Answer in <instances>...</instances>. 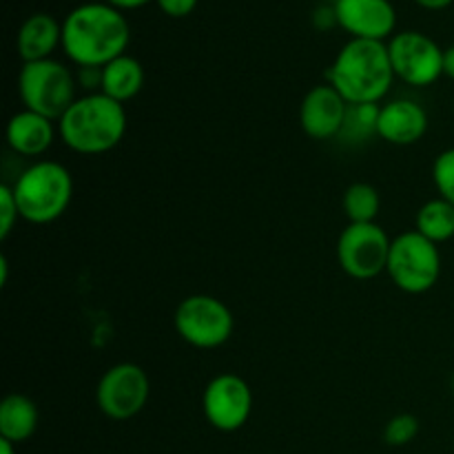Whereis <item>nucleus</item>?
Returning <instances> with one entry per match:
<instances>
[{
    "label": "nucleus",
    "instance_id": "obj_1",
    "mask_svg": "<svg viewBox=\"0 0 454 454\" xmlns=\"http://www.w3.org/2000/svg\"><path fill=\"white\" fill-rule=\"evenodd\" d=\"M131 40L124 12L109 3H84L62 20V51L74 65L105 67L124 56Z\"/></svg>",
    "mask_w": 454,
    "mask_h": 454
},
{
    "label": "nucleus",
    "instance_id": "obj_2",
    "mask_svg": "<svg viewBox=\"0 0 454 454\" xmlns=\"http://www.w3.org/2000/svg\"><path fill=\"white\" fill-rule=\"evenodd\" d=\"M326 78L348 105H377L388 96L397 78L388 43L353 38L337 53Z\"/></svg>",
    "mask_w": 454,
    "mask_h": 454
},
{
    "label": "nucleus",
    "instance_id": "obj_3",
    "mask_svg": "<svg viewBox=\"0 0 454 454\" xmlns=\"http://www.w3.org/2000/svg\"><path fill=\"white\" fill-rule=\"evenodd\" d=\"M127 133L124 105L111 100L102 91L78 98L58 120V136L71 151L82 155H100L115 149Z\"/></svg>",
    "mask_w": 454,
    "mask_h": 454
},
{
    "label": "nucleus",
    "instance_id": "obj_4",
    "mask_svg": "<svg viewBox=\"0 0 454 454\" xmlns=\"http://www.w3.org/2000/svg\"><path fill=\"white\" fill-rule=\"evenodd\" d=\"M22 220L31 224H49L65 215L74 198V177L53 160H40L18 176L13 184Z\"/></svg>",
    "mask_w": 454,
    "mask_h": 454
},
{
    "label": "nucleus",
    "instance_id": "obj_5",
    "mask_svg": "<svg viewBox=\"0 0 454 454\" xmlns=\"http://www.w3.org/2000/svg\"><path fill=\"white\" fill-rule=\"evenodd\" d=\"M75 87H78V80L71 74V69L53 58L22 62V69L18 74V93L25 109L35 111L49 120H60L67 109L78 100Z\"/></svg>",
    "mask_w": 454,
    "mask_h": 454
},
{
    "label": "nucleus",
    "instance_id": "obj_6",
    "mask_svg": "<svg viewBox=\"0 0 454 454\" xmlns=\"http://www.w3.org/2000/svg\"><path fill=\"white\" fill-rule=\"evenodd\" d=\"M386 273L411 295H421L430 291L439 282L442 275V253L434 242L419 233V231H406L397 235L390 244V255Z\"/></svg>",
    "mask_w": 454,
    "mask_h": 454
},
{
    "label": "nucleus",
    "instance_id": "obj_7",
    "mask_svg": "<svg viewBox=\"0 0 454 454\" xmlns=\"http://www.w3.org/2000/svg\"><path fill=\"white\" fill-rule=\"evenodd\" d=\"M176 331L193 348L213 350L231 340L235 328L233 313L213 295H191L176 309Z\"/></svg>",
    "mask_w": 454,
    "mask_h": 454
},
{
    "label": "nucleus",
    "instance_id": "obj_8",
    "mask_svg": "<svg viewBox=\"0 0 454 454\" xmlns=\"http://www.w3.org/2000/svg\"><path fill=\"white\" fill-rule=\"evenodd\" d=\"M151 384L145 368L124 362L111 366L100 377L96 388V402L102 415L114 421H127L145 411Z\"/></svg>",
    "mask_w": 454,
    "mask_h": 454
},
{
    "label": "nucleus",
    "instance_id": "obj_9",
    "mask_svg": "<svg viewBox=\"0 0 454 454\" xmlns=\"http://www.w3.org/2000/svg\"><path fill=\"white\" fill-rule=\"evenodd\" d=\"M390 244L380 224H348L337 239V260L348 278L372 279L388 266Z\"/></svg>",
    "mask_w": 454,
    "mask_h": 454
},
{
    "label": "nucleus",
    "instance_id": "obj_10",
    "mask_svg": "<svg viewBox=\"0 0 454 454\" xmlns=\"http://www.w3.org/2000/svg\"><path fill=\"white\" fill-rule=\"evenodd\" d=\"M397 78L411 87H430L443 75V49L421 31H402L388 43Z\"/></svg>",
    "mask_w": 454,
    "mask_h": 454
},
{
    "label": "nucleus",
    "instance_id": "obj_11",
    "mask_svg": "<svg viewBox=\"0 0 454 454\" xmlns=\"http://www.w3.org/2000/svg\"><path fill=\"white\" fill-rule=\"evenodd\" d=\"M202 411L208 424L220 433L244 428L253 412V390L233 372L213 377L202 395Z\"/></svg>",
    "mask_w": 454,
    "mask_h": 454
},
{
    "label": "nucleus",
    "instance_id": "obj_12",
    "mask_svg": "<svg viewBox=\"0 0 454 454\" xmlns=\"http://www.w3.org/2000/svg\"><path fill=\"white\" fill-rule=\"evenodd\" d=\"M337 25L355 40H380L395 34L397 12L390 0H335Z\"/></svg>",
    "mask_w": 454,
    "mask_h": 454
},
{
    "label": "nucleus",
    "instance_id": "obj_13",
    "mask_svg": "<svg viewBox=\"0 0 454 454\" xmlns=\"http://www.w3.org/2000/svg\"><path fill=\"white\" fill-rule=\"evenodd\" d=\"M346 114L348 102L337 93V89L331 84H319L301 100L300 122L306 136L313 140H331L341 133Z\"/></svg>",
    "mask_w": 454,
    "mask_h": 454
},
{
    "label": "nucleus",
    "instance_id": "obj_14",
    "mask_svg": "<svg viewBox=\"0 0 454 454\" xmlns=\"http://www.w3.org/2000/svg\"><path fill=\"white\" fill-rule=\"evenodd\" d=\"M428 131V114L415 100H393L380 109L377 136L390 145L408 146Z\"/></svg>",
    "mask_w": 454,
    "mask_h": 454
},
{
    "label": "nucleus",
    "instance_id": "obj_15",
    "mask_svg": "<svg viewBox=\"0 0 454 454\" xmlns=\"http://www.w3.org/2000/svg\"><path fill=\"white\" fill-rule=\"evenodd\" d=\"M56 129L53 120L35 114V111H18L7 124V145L25 158H38L53 145Z\"/></svg>",
    "mask_w": 454,
    "mask_h": 454
},
{
    "label": "nucleus",
    "instance_id": "obj_16",
    "mask_svg": "<svg viewBox=\"0 0 454 454\" xmlns=\"http://www.w3.org/2000/svg\"><path fill=\"white\" fill-rule=\"evenodd\" d=\"M18 56L22 62L49 60L58 47H62V22L51 13H34L18 29Z\"/></svg>",
    "mask_w": 454,
    "mask_h": 454
},
{
    "label": "nucleus",
    "instance_id": "obj_17",
    "mask_svg": "<svg viewBox=\"0 0 454 454\" xmlns=\"http://www.w3.org/2000/svg\"><path fill=\"white\" fill-rule=\"evenodd\" d=\"M142 87H145V67L137 58L124 53L102 67L100 91L111 100L124 105V102L133 100L142 91Z\"/></svg>",
    "mask_w": 454,
    "mask_h": 454
},
{
    "label": "nucleus",
    "instance_id": "obj_18",
    "mask_svg": "<svg viewBox=\"0 0 454 454\" xmlns=\"http://www.w3.org/2000/svg\"><path fill=\"white\" fill-rule=\"evenodd\" d=\"M38 430V406L27 395L12 393L0 403V439L22 443Z\"/></svg>",
    "mask_w": 454,
    "mask_h": 454
},
{
    "label": "nucleus",
    "instance_id": "obj_19",
    "mask_svg": "<svg viewBox=\"0 0 454 454\" xmlns=\"http://www.w3.org/2000/svg\"><path fill=\"white\" fill-rule=\"evenodd\" d=\"M415 231H419L430 242L439 244L454 238V204L446 202L443 198L430 200L419 208L415 220Z\"/></svg>",
    "mask_w": 454,
    "mask_h": 454
},
{
    "label": "nucleus",
    "instance_id": "obj_20",
    "mask_svg": "<svg viewBox=\"0 0 454 454\" xmlns=\"http://www.w3.org/2000/svg\"><path fill=\"white\" fill-rule=\"evenodd\" d=\"M380 193L368 182H355L344 193V213L350 224H371L380 215Z\"/></svg>",
    "mask_w": 454,
    "mask_h": 454
},
{
    "label": "nucleus",
    "instance_id": "obj_21",
    "mask_svg": "<svg viewBox=\"0 0 454 454\" xmlns=\"http://www.w3.org/2000/svg\"><path fill=\"white\" fill-rule=\"evenodd\" d=\"M380 109L381 106L377 105H348L340 137L350 142H366L371 136H377Z\"/></svg>",
    "mask_w": 454,
    "mask_h": 454
},
{
    "label": "nucleus",
    "instance_id": "obj_22",
    "mask_svg": "<svg viewBox=\"0 0 454 454\" xmlns=\"http://www.w3.org/2000/svg\"><path fill=\"white\" fill-rule=\"evenodd\" d=\"M433 180L439 198L454 204V149H446L437 155L433 164Z\"/></svg>",
    "mask_w": 454,
    "mask_h": 454
},
{
    "label": "nucleus",
    "instance_id": "obj_23",
    "mask_svg": "<svg viewBox=\"0 0 454 454\" xmlns=\"http://www.w3.org/2000/svg\"><path fill=\"white\" fill-rule=\"evenodd\" d=\"M419 434V421L415 415H397L386 424L384 442L388 446H406Z\"/></svg>",
    "mask_w": 454,
    "mask_h": 454
},
{
    "label": "nucleus",
    "instance_id": "obj_24",
    "mask_svg": "<svg viewBox=\"0 0 454 454\" xmlns=\"http://www.w3.org/2000/svg\"><path fill=\"white\" fill-rule=\"evenodd\" d=\"M18 217H20V208L13 195V186L3 184L0 186V239H7L12 235Z\"/></svg>",
    "mask_w": 454,
    "mask_h": 454
},
{
    "label": "nucleus",
    "instance_id": "obj_25",
    "mask_svg": "<svg viewBox=\"0 0 454 454\" xmlns=\"http://www.w3.org/2000/svg\"><path fill=\"white\" fill-rule=\"evenodd\" d=\"M155 3H158L160 12L167 13L168 18H184L195 12L200 0H155Z\"/></svg>",
    "mask_w": 454,
    "mask_h": 454
},
{
    "label": "nucleus",
    "instance_id": "obj_26",
    "mask_svg": "<svg viewBox=\"0 0 454 454\" xmlns=\"http://www.w3.org/2000/svg\"><path fill=\"white\" fill-rule=\"evenodd\" d=\"M75 80L80 82V87L87 89H100L102 87V69L100 67H82L75 75Z\"/></svg>",
    "mask_w": 454,
    "mask_h": 454
},
{
    "label": "nucleus",
    "instance_id": "obj_27",
    "mask_svg": "<svg viewBox=\"0 0 454 454\" xmlns=\"http://www.w3.org/2000/svg\"><path fill=\"white\" fill-rule=\"evenodd\" d=\"M105 3H109L111 7L120 9V12H131V9H140L145 7V4L153 3V0H105Z\"/></svg>",
    "mask_w": 454,
    "mask_h": 454
},
{
    "label": "nucleus",
    "instance_id": "obj_28",
    "mask_svg": "<svg viewBox=\"0 0 454 454\" xmlns=\"http://www.w3.org/2000/svg\"><path fill=\"white\" fill-rule=\"evenodd\" d=\"M415 3L419 4V7L430 9V12H442V9L450 7L454 0H415Z\"/></svg>",
    "mask_w": 454,
    "mask_h": 454
},
{
    "label": "nucleus",
    "instance_id": "obj_29",
    "mask_svg": "<svg viewBox=\"0 0 454 454\" xmlns=\"http://www.w3.org/2000/svg\"><path fill=\"white\" fill-rule=\"evenodd\" d=\"M443 75L454 80V44L443 49Z\"/></svg>",
    "mask_w": 454,
    "mask_h": 454
},
{
    "label": "nucleus",
    "instance_id": "obj_30",
    "mask_svg": "<svg viewBox=\"0 0 454 454\" xmlns=\"http://www.w3.org/2000/svg\"><path fill=\"white\" fill-rule=\"evenodd\" d=\"M9 282V262L7 257L0 255V286H7Z\"/></svg>",
    "mask_w": 454,
    "mask_h": 454
},
{
    "label": "nucleus",
    "instance_id": "obj_31",
    "mask_svg": "<svg viewBox=\"0 0 454 454\" xmlns=\"http://www.w3.org/2000/svg\"><path fill=\"white\" fill-rule=\"evenodd\" d=\"M0 454H16V443L0 439Z\"/></svg>",
    "mask_w": 454,
    "mask_h": 454
},
{
    "label": "nucleus",
    "instance_id": "obj_32",
    "mask_svg": "<svg viewBox=\"0 0 454 454\" xmlns=\"http://www.w3.org/2000/svg\"><path fill=\"white\" fill-rule=\"evenodd\" d=\"M452 390H454V375H452Z\"/></svg>",
    "mask_w": 454,
    "mask_h": 454
}]
</instances>
